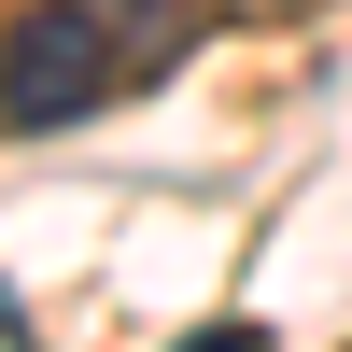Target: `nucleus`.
<instances>
[{
	"label": "nucleus",
	"instance_id": "f257e3e1",
	"mask_svg": "<svg viewBox=\"0 0 352 352\" xmlns=\"http://www.w3.org/2000/svg\"><path fill=\"white\" fill-rule=\"evenodd\" d=\"M184 56L169 0H28L0 28V127H85Z\"/></svg>",
	"mask_w": 352,
	"mask_h": 352
},
{
	"label": "nucleus",
	"instance_id": "7ed1b4c3",
	"mask_svg": "<svg viewBox=\"0 0 352 352\" xmlns=\"http://www.w3.org/2000/svg\"><path fill=\"white\" fill-rule=\"evenodd\" d=\"M0 352H28V296H14V282H0Z\"/></svg>",
	"mask_w": 352,
	"mask_h": 352
},
{
	"label": "nucleus",
	"instance_id": "f03ea898",
	"mask_svg": "<svg viewBox=\"0 0 352 352\" xmlns=\"http://www.w3.org/2000/svg\"><path fill=\"white\" fill-rule=\"evenodd\" d=\"M169 352H268V324H197V338H169Z\"/></svg>",
	"mask_w": 352,
	"mask_h": 352
}]
</instances>
